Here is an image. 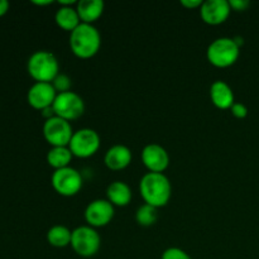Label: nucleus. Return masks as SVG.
<instances>
[{"instance_id":"1","label":"nucleus","mask_w":259,"mask_h":259,"mask_svg":"<svg viewBox=\"0 0 259 259\" xmlns=\"http://www.w3.org/2000/svg\"><path fill=\"white\" fill-rule=\"evenodd\" d=\"M139 192L144 204L153 207H163L168 204L172 195V186L164 174L147 172L139 181Z\"/></svg>"},{"instance_id":"2","label":"nucleus","mask_w":259,"mask_h":259,"mask_svg":"<svg viewBox=\"0 0 259 259\" xmlns=\"http://www.w3.org/2000/svg\"><path fill=\"white\" fill-rule=\"evenodd\" d=\"M100 47L101 34L94 24L81 23L70 33V48L76 57L88 60L94 57Z\"/></svg>"},{"instance_id":"3","label":"nucleus","mask_w":259,"mask_h":259,"mask_svg":"<svg viewBox=\"0 0 259 259\" xmlns=\"http://www.w3.org/2000/svg\"><path fill=\"white\" fill-rule=\"evenodd\" d=\"M27 70L35 82H53L60 73V63L52 52L42 50L28 58Z\"/></svg>"},{"instance_id":"4","label":"nucleus","mask_w":259,"mask_h":259,"mask_svg":"<svg viewBox=\"0 0 259 259\" xmlns=\"http://www.w3.org/2000/svg\"><path fill=\"white\" fill-rule=\"evenodd\" d=\"M240 55V47L234 38L220 37L212 40L206 50V58L212 66L227 68L234 65Z\"/></svg>"},{"instance_id":"5","label":"nucleus","mask_w":259,"mask_h":259,"mask_svg":"<svg viewBox=\"0 0 259 259\" xmlns=\"http://www.w3.org/2000/svg\"><path fill=\"white\" fill-rule=\"evenodd\" d=\"M100 245L101 238L95 228L82 225V227H78L72 230L71 247H72L73 252L80 257H94L100 249Z\"/></svg>"},{"instance_id":"6","label":"nucleus","mask_w":259,"mask_h":259,"mask_svg":"<svg viewBox=\"0 0 259 259\" xmlns=\"http://www.w3.org/2000/svg\"><path fill=\"white\" fill-rule=\"evenodd\" d=\"M101 146V138L96 131L91 128H81L73 132L68 148L73 157L89 158L98 153Z\"/></svg>"},{"instance_id":"7","label":"nucleus","mask_w":259,"mask_h":259,"mask_svg":"<svg viewBox=\"0 0 259 259\" xmlns=\"http://www.w3.org/2000/svg\"><path fill=\"white\" fill-rule=\"evenodd\" d=\"M51 184L53 190L58 195L65 197H71L77 195L82 189V176L73 167L56 169L51 177Z\"/></svg>"},{"instance_id":"8","label":"nucleus","mask_w":259,"mask_h":259,"mask_svg":"<svg viewBox=\"0 0 259 259\" xmlns=\"http://www.w3.org/2000/svg\"><path fill=\"white\" fill-rule=\"evenodd\" d=\"M55 115L65 120H76L85 113V103L78 94L73 91L57 94L56 100L52 105Z\"/></svg>"},{"instance_id":"9","label":"nucleus","mask_w":259,"mask_h":259,"mask_svg":"<svg viewBox=\"0 0 259 259\" xmlns=\"http://www.w3.org/2000/svg\"><path fill=\"white\" fill-rule=\"evenodd\" d=\"M73 136L70 121L58 116L45 120L43 124V137L52 147H68Z\"/></svg>"},{"instance_id":"10","label":"nucleus","mask_w":259,"mask_h":259,"mask_svg":"<svg viewBox=\"0 0 259 259\" xmlns=\"http://www.w3.org/2000/svg\"><path fill=\"white\" fill-rule=\"evenodd\" d=\"M115 215V206L106 199H96L86 206L83 217L91 228H103L110 224Z\"/></svg>"},{"instance_id":"11","label":"nucleus","mask_w":259,"mask_h":259,"mask_svg":"<svg viewBox=\"0 0 259 259\" xmlns=\"http://www.w3.org/2000/svg\"><path fill=\"white\" fill-rule=\"evenodd\" d=\"M57 96V91L52 82H34L29 88L27 94L28 104L35 110H45L52 108Z\"/></svg>"},{"instance_id":"12","label":"nucleus","mask_w":259,"mask_h":259,"mask_svg":"<svg viewBox=\"0 0 259 259\" xmlns=\"http://www.w3.org/2000/svg\"><path fill=\"white\" fill-rule=\"evenodd\" d=\"M142 162L149 172L163 174L169 166V154L159 144H147L142 151Z\"/></svg>"},{"instance_id":"13","label":"nucleus","mask_w":259,"mask_h":259,"mask_svg":"<svg viewBox=\"0 0 259 259\" xmlns=\"http://www.w3.org/2000/svg\"><path fill=\"white\" fill-rule=\"evenodd\" d=\"M230 13L232 8L228 0H206L202 2L200 8L201 19L210 25L223 24L229 18Z\"/></svg>"},{"instance_id":"14","label":"nucleus","mask_w":259,"mask_h":259,"mask_svg":"<svg viewBox=\"0 0 259 259\" xmlns=\"http://www.w3.org/2000/svg\"><path fill=\"white\" fill-rule=\"evenodd\" d=\"M132 159L133 154L131 148L124 144H115L106 151L104 156V163L111 171H121L132 163Z\"/></svg>"},{"instance_id":"15","label":"nucleus","mask_w":259,"mask_h":259,"mask_svg":"<svg viewBox=\"0 0 259 259\" xmlns=\"http://www.w3.org/2000/svg\"><path fill=\"white\" fill-rule=\"evenodd\" d=\"M210 99H211L212 104L220 110L230 109L235 103L233 89L230 88L229 83L222 80H217L211 83V86H210Z\"/></svg>"},{"instance_id":"16","label":"nucleus","mask_w":259,"mask_h":259,"mask_svg":"<svg viewBox=\"0 0 259 259\" xmlns=\"http://www.w3.org/2000/svg\"><path fill=\"white\" fill-rule=\"evenodd\" d=\"M105 4L103 0H80L76 4V10L78 13L81 23L94 24L103 15Z\"/></svg>"},{"instance_id":"17","label":"nucleus","mask_w":259,"mask_h":259,"mask_svg":"<svg viewBox=\"0 0 259 259\" xmlns=\"http://www.w3.org/2000/svg\"><path fill=\"white\" fill-rule=\"evenodd\" d=\"M132 190L128 184L123 181H114L106 189V200L110 201L114 206L124 207L132 201Z\"/></svg>"},{"instance_id":"18","label":"nucleus","mask_w":259,"mask_h":259,"mask_svg":"<svg viewBox=\"0 0 259 259\" xmlns=\"http://www.w3.org/2000/svg\"><path fill=\"white\" fill-rule=\"evenodd\" d=\"M55 22L61 29L72 32L73 29L81 24V19L76 8L73 7H60L55 14Z\"/></svg>"},{"instance_id":"19","label":"nucleus","mask_w":259,"mask_h":259,"mask_svg":"<svg viewBox=\"0 0 259 259\" xmlns=\"http://www.w3.org/2000/svg\"><path fill=\"white\" fill-rule=\"evenodd\" d=\"M73 154L71 153L68 147H52L47 153V163L52 168L61 169L70 167Z\"/></svg>"},{"instance_id":"20","label":"nucleus","mask_w":259,"mask_h":259,"mask_svg":"<svg viewBox=\"0 0 259 259\" xmlns=\"http://www.w3.org/2000/svg\"><path fill=\"white\" fill-rule=\"evenodd\" d=\"M72 230L65 225H55L47 232V242L55 248H66L71 245Z\"/></svg>"},{"instance_id":"21","label":"nucleus","mask_w":259,"mask_h":259,"mask_svg":"<svg viewBox=\"0 0 259 259\" xmlns=\"http://www.w3.org/2000/svg\"><path fill=\"white\" fill-rule=\"evenodd\" d=\"M157 219H158L157 207L151 206V205H142L136 212V220L141 227H151L157 222Z\"/></svg>"},{"instance_id":"22","label":"nucleus","mask_w":259,"mask_h":259,"mask_svg":"<svg viewBox=\"0 0 259 259\" xmlns=\"http://www.w3.org/2000/svg\"><path fill=\"white\" fill-rule=\"evenodd\" d=\"M52 85L53 88L56 89V91H57V94H61V93H67V91H71L72 82H71L70 76H67L66 73H58L57 77L53 80Z\"/></svg>"},{"instance_id":"23","label":"nucleus","mask_w":259,"mask_h":259,"mask_svg":"<svg viewBox=\"0 0 259 259\" xmlns=\"http://www.w3.org/2000/svg\"><path fill=\"white\" fill-rule=\"evenodd\" d=\"M161 259H192L189 255V253L185 252L184 249L177 247L167 248L163 253H162Z\"/></svg>"},{"instance_id":"24","label":"nucleus","mask_w":259,"mask_h":259,"mask_svg":"<svg viewBox=\"0 0 259 259\" xmlns=\"http://www.w3.org/2000/svg\"><path fill=\"white\" fill-rule=\"evenodd\" d=\"M230 111L237 119H244L248 115V108L242 103H234V105L230 108Z\"/></svg>"},{"instance_id":"25","label":"nucleus","mask_w":259,"mask_h":259,"mask_svg":"<svg viewBox=\"0 0 259 259\" xmlns=\"http://www.w3.org/2000/svg\"><path fill=\"white\" fill-rule=\"evenodd\" d=\"M229 4L232 10H234V12H244L249 8L250 3L248 0H230Z\"/></svg>"},{"instance_id":"26","label":"nucleus","mask_w":259,"mask_h":259,"mask_svg":"<svg viewBox=\"0 0 259 259\" xmlns=\"http://www.w3.org/2000/svg\"><path fill=\"white\" fill-rule=\"evenodd\" d=\"M182 7L187 8V9H200L202 5L201 0H181Z\"/></svg>"},{"instance_id":"27","label":"nucleus","mask_w":259,"mask_h":259,"mask_svg":"<svg viewBox=\"0 0 259 259\" xmlns=\"http://www.w3.org/2000/svg\"><path fill=\"white\" fill-rule=\"evenodd\" d=\"M9 8H10V4L8 0H0V18L4 17V15L7 14Z\"/></svg>"},{"instance_id":"28","label":"nucleus","mask_w":259,"mask_h":259,"mask_svg":"<svg viewBox=\"0 0 259 259\" xmlns=\"http://www.w3.org/2000/svg\"><path fill=\"white\" fill-rule=\"evenodd\" d=\"M52 3V0H39V2L38 0H33L32 4L38 5V7H46V5H51Z\"/></svg>"}]
</instances>
